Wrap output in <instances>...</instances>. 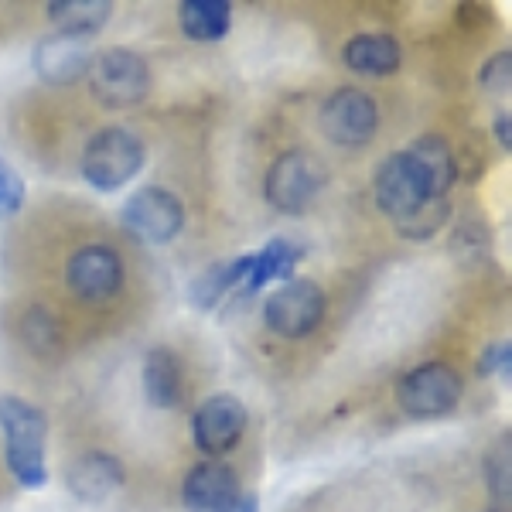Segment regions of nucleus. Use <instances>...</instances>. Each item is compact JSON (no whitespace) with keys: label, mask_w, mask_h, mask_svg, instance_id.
Returning <instances> with one entry per match:
<instances>
[{"label":"nucleus","mask_w":512,"mask_h":512,"mask_svg":"<svg viewBox=\"0 0 512 512\" xmlns=\"http://www.w3.org/2000/svg\"><path fill=\"white\" fill-rule=\"evenodd\" d=\"M512 369V345L502 338V342H492L489 349L478 359V373L482 376H509Z\"/></svg>","instance_id":"obj_27"},{"label":"nucleus","mask_w":512,"mask_h":512,"mask_svg":"<svg viewBox=\"0 0 512 512\" xmlns=\"http://www.w3.org/2000/svg\"><path fill=\"white\" fill-rule=\"evenodd\" d=\"M246 270H250V253L236 256V260H222L216 267H209L202 277L192 284V304L202 311H212L222 297H229L236 287H243Z\"/></svg>","instance_id":"obj_20"},{"label":"nucleus","mask_w":512,"mask_h":512,"mask_svg":"<svg viewBox=\"0 0 512 512\" xmlns=\"http://www.w3.org/2000/svg\"><path fill=\"white\" fill-rule=\"evenodd\" d=\"M492 134L502 144V151H512V120H509V113H499V117L492 120Z\"/></svg>","instance_id":"obj_28"},{"label":"nucleus","mask_w":512,"mask_h":512,"mask_svg":"<svg viewBox=\"0 0 512 512\" xmlns=\"http://www.w3.org/2000/svg\"><path fill=\"white\" fill-rule=\"evenodd\" d=\"M140 383L151 407L171 410L181 403L185 393V379H181V362L171 349H151L144 355V369H140Z\"/></svg>","instance_id":"obj_17"},{"label":"nucleus","mask_w":512,"mask_h":512,"mask_svg":"<svg viewBox=\"0 0 512 512\" xmlns=\"http://www.w3.org/2000/svg\"><path fill=\"white\" fill-rule=\"evenodd\" d=\"M24 195H28V188H24V178L4 158H0V219L18 216L21 205H24Z\"/></svg>","instance_id":"obj_26"},{"label":"nucleus","mask_w":512,"mask_h":512,"mask_svg":"<svg viewBox=\"0 0 512 512\" xmlns=\"http://www.w3.org/2000/svg\"><path fill=\"white\" fill-rule=\"evenodd\" d=\"M178 24L185 31V38L192 41H219L233 28V7L226 0H185L178 7Z\"/></svg>","instance_id":"obj_19"},{"label":"nucleus","mask_w":512,"mask_h":512,"mask_svg":"<svg viewBox=\"0 0 512 512\" xmlns=\"http://www.w3.org/2000/svg\"><path fill=\"white\" fill-rule=\"evenodd\" d=\"M407 151L414 154V161L424 168V175L431 178L434 192L441 198H448L454 178H458V161H454V151H451L448 140L441 134H424V137H417Z\"/></svg>","instance_id":"obj_21"},{"label":"nucleus","mask_w":512,"mask_h":512,"mask_svg":"<svg viewBox=\"0 0 512 512\" xmlns=\"http://www.w3.org/2000/svg\"><path fill=\"white\" fill-rule=\"evenodd\" d=\"M239 478L226 461H202L185 475L181 485V502L188 512H229L239 499Z\"/></svg>","instance_id":"obj_14"},{"label":"nucleus","mask_w":512,"mask_h":512,"mask_svg":"<svg viewBox=\"0 0 512 512\" xmlns=\"http://www.w3.org/2000/svg\"><path fill=\"white\" fill-rule=\"evenodd\" d=\"M35 72L41 82L48 86H72L89 72V62H93V45L89 38H72V35H45L35 45Z\"/></svg>","instance_id":"obj_13"},{"label":"nucleus","mask_w":512,"mask_h":512,"mask_svg":"<svg viewBox=\"0 0 512 512\" xmlns=\"http://www.w3.org/2000/svg\"><path fill=\"white\" fill-rule=\"evenodd\" d=\"M444 222H448V198L424 205V209L414 212L410 219L396 222V229H400V236H407V239H431L441 233Z\"/></svg>","instance_id":"obj_22"},{"label":"nucleus","mask_w":512,"mask_h":512,"mask_svg":"<svg viewBox=\"0 0 512 512\" xmlns=\"http://www.w3.org/2000/svg\"><path fill=\"white\" fill-rule=\"evenodd\" d=\"M65 284L82 301H106L123 287V260L103 243L82 246L65 263Z\"/></svg>","instance_id":"obj_11"},{"label":"nucleus","mask_w":512,"mask_h":512,"mask_svg":"<svg viewBox=\"0 0 512 512\" xmlns=\"http://www.w3.org/2000/svg\"><path fill=\"white\" fill-rule=\"evenodd\" d=\"M123 461L110 451H82L65 468V489L82 506H99L123 485Z\"/></svg>","instance_id":"obj_12"},{"label":"nucleus","mask_w":512,"mask_h":512,"mask_svg":"<svg viewBox=\"0 0 512 512\" xmlns=\"http://www.w3.org/2000/svg\"><path fill=\"white\" fill-rule=\"evenodd\" d=\"M21 332H24V342H28L38 355H48V352L59 349V325H55V318L48 315V311H41V308L28 311Z\"/></svg>","instance_id":"obj_23"},{"label":"nucleus","mask_w":512,"mask_h":512,"mask_svg":"<svg viewBox=\"0 0 512 512\" xmlns=\"http://www.w3.org/2000/svg\"><path fill=\"white\" fill-rule=\"evenodd\" d=\"M373 192H376V205L393 222H403V219L414 216V212L424 209V205L441 202V195L434 192L431 178L424 175V168L414 161V154H410L407 147L379 161Z\"/></svg>","instance_id":"obj_4"},{"label":"nucleus","mask_w":512,"mask_h":512,"mask_svg":"<svg viewBox=\"0 0 512 512\" xmlns=\"http://www.w3.org/2000/svg\"><path fill=\"white\" fill-rule=\"evenodd\" d=\"M89 86L99 103L106 106H134L151 93V69H147L144 55L130 52V48H106L93 55L89 62Z\"/></svg>","instance_id":"obj_7"},{"label":"nucleus","mask_w":512,"mask_h":512,"mask_svg":"<svg viewBox=\"0 0 512 512\" xmlns=\"http://www.w3.org/2000/svg\"><path fill=\"white\" fill-rule=\"evenodd\" d=\"M113 18L110 0H52L48 4V21L55 24L59 35L93 38Z\"/></svg>","instance_id":"obj_18"},{"label":"nucleus","mask_w":512,"mask_h":512,"mask_svg":"<svg viewBox=\"0 0 512 512\" xmlns=\"http://www.w3.org/2000/svg\"><path fill=\"white\" fill-rule=\"evenodd\" d=\"M147 147L134 130L106 127L89 140L82 151V178L96 192H117L127 181H134L144 171Z\"/></svg>","instance_id":"obj_2"},{"label":"nucleus","mask_w":512,"mask_h":512,"mask_svg":"<svg viewBox=\"0 0 512 512\" xmlns=\"http://www.w3.org/2000/svg\"><path fill=\"white\" fill-rule=\"evenodd\" d=\"M325 318V291L315 280H287L263 304V321L280 338H308Z\"/></svg>","instance_id":"obj_9"},{"label":"nucleus","mask_w":512,"mask_h":512,"mask_svg":"<svg viewBox=\"0 0 512 512\" xmlns=\"http://www.w3.org/2000/svg\"><path fill=\"white\" fill-rule=\"evenodd\" d=\"M301 256H304V246H297L294 239H284V236L270 239L263 250L250 253V270H246V280L239 291L253 294L267 284H287L297 270V263H301Z\"/></svg>","instance_id":"obj_16"},{"label":"nucleus","mask_w":512,"mask_h":512,"mask_svg":"<svg viewBox=\"0 0 512 512\" xmlns=\"http://www.w3.org/2000/svg\"><path fill=\"white\" fill-rule=\"evenodd\" d=\"M229 512H260V499H256V495H239L236 506Z\"/></svg>","instance_id":"obj_29"},{"label":"nucleus","mask_w":512,"mask_h":512,"mask_svg":"<svg viewBox=\"0 0 512 512\" xmlns=\"http://www.w3.org/2000/svg\"><path fill=\"white\" fill-rule=\"evenodd\" d=\"M478 82H482V89H485V93H492V96H506L509 93V86H512V52H509V48L495 52L492 59L482 65Z\"/></svg>","instance_id":"obj_25"},{"label":"nucleus","mask_w":512,"mask_h":512,"mask_svg":"<svg viewBox=\"0 0 512 512\" xmlns=\"http://www.w3.org/2000/svg\"><path fill=\"white\" fill-rule=\"evenodd\" d=\"M485 472H489V492L495 506H509V437H502V448L495 444L489 461H485Z\"/></svg>","instance_id":"obj_24"},{"label":"nucleus","mask_w":512,"mask_h":512,"mask_svg":"<svg viewBox=\"0 0 512 512\" xmlns=\"http://www.w3.org/2000/svg\"><path fill=\"white\" fill-rule=\"evenodd\" d=\"M246 407L236 400L233 393H216L195 410L192 420V437L195 448L209 458H222L226 451H233L246 434Z\"/></svg>","instance_id":"obj_10"},{"label":"nucleus","mask_w":512,"mask_h":512,"mask_svg":"<svg viewBox=\"0 0 512 512\" xmlns=\"http://www.w3.org/2000/svg\"><path fill=\"white\" fill-rule=\"evenodd\" d=\"M120 222L130 236L147 246H164L185 229V205L161 185H144L123 202Z\"/></svg>","instance_id":"obj_6"},{"label":"nucleus","mask_w":512,"mask_h":512,"mask_svg":"<svg viewBox=\"0 0 512 512\" xmlns=\"http://www.w3.org/2000/svg\"><path fill=\"white\" fill-rule=\"evenodd\" d=\"M328 185V164L311 151H284L263 178V195L284 216H301Z\"/></svg>","instance_id":"obj_3"},{"label":"nucleus","mask_w":512,"mask_h":512,"mask_svg":"<svg viewBox=\"0 0 512 512\" xmlns=\"http://www.w3.org/2000/svg\"><path fill=\"white\" fill-rule=\"evenodd\" d=\"M342 62L349 65L352 72H359V76H390V72L400 69L403 52H400V41L393 35L362 31V35L345 41Z\"/></svg>","instance_id":"obj_15"},{"label":"nucleus","mask_w":512,"mask_h":512,"mask_svg":"<svg viewBox=\"0 0 512 512\" xmlns=\"http://www.w3.org/2000/svg\"><path fill=\"white\" fill-rule=\"evenodd\" d=\"M0 434H4V458L11 475L24 489L48 485V420L35 403L21 396H0Z\"/></svg>","instance_id":"obj_1"},{"label":"nucleus","mask_w":512,"mask_h":512,"mask_svg":"<svg viewBox=\"0 0 512 512\" xmlns=\"http://www.w3.org/2000/svg\"><path fill=\"white\" fill-rule=\"evenodd\" d=\"M461 396H465V383L448 362H424L396 383V403L414 420L448 417L461 403Z\"/></svg>","instance_id":"obj_5"},{"label":"nucleus","mask_w":512,"mask_h":512,"mask_svg":"<svg viewBox=\"0 0 512 512\" xmlns=\"http://www.w3.org/2000/svg\"><path fill=\"white\" fill-rule=\"evenodd\" d=\"M318 127L335 147H366L379 130V106L373 96L355 86L335 89L321 103Z\"/></svg>","instance_id":"obj_8"}]
</instances>
